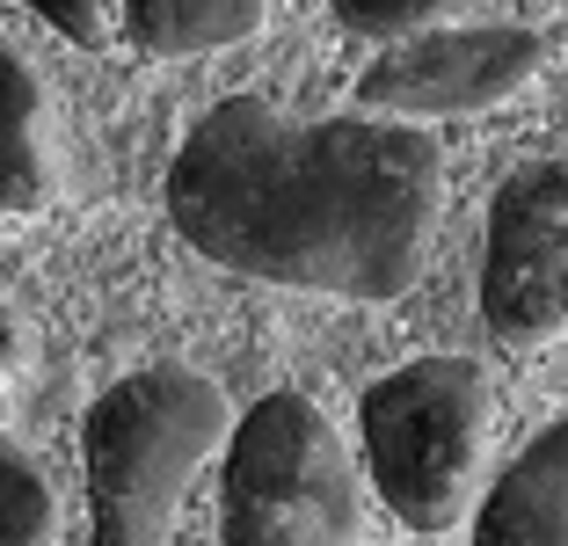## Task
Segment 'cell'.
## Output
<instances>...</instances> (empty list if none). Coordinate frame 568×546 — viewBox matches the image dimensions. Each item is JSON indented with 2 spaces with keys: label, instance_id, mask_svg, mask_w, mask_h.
Listing matches in <instances>:
<instances>
[{
  "label": "cell",
  "instance_id": "52a82bcc",
  "mask_svg": "<svg viewBox=\"0 0 568 546\" xmlns=\"http://www.w3.org/2000/svg\"><path fill=\"white\" fill-rule=\"evenodd\" d=\"M474 546H568V415L547 423L474 503Z\"/></svg>",
  "mask_w": 568,
  "mask_h": 546
},
{
  "label": "cell",
  "instance_id": "7c38bea8",
  "mask_svg": "<svg viewBox=\"0 0 568 546\" xmlns=\"http://www.w3.org/2000/svg\"><path fill=\"white\" fill-rule=\"evenodd\" d=\"M44 30H59L67 44H88L95 51L102 37H110V0H22Z\"/></svg>",
  "mask_w": 568,
  "mask_h": 546
},
{
  "label": "cell",
  "instance_id": "6da1fadb",
  "mask_svg": "<svg viewBox=\"0 0 568 546\" xmlns=\"http://www.w3.org/2000/svg\"><path fill=\"white\" fill-rule=\"evenodd\" d=\"M445 212V161L423 124L292 117L226 95L168 168V219L204 263L284 292L402 299Z\"/></svg>",
  "mask_w": 568,
  "mask_h": 546
},
{
  "label": "cell",
  "instance_id": "8992f818",
  "mask_svg": "<svg viewBox=\"0 0 568 546\" xmlns=\"http://www.w3.org/2000/svg\"><path fill=\"white\" fill-rule=\"evenodd\" d=\"M481 314L510 350L547 343L568 321V161H525L488 204Z\"/></svg>",
  "mask_w": 568,
  "mask_h": 546
},
{
  "label": "cell",
  "instance_id": "3957f363",
  "mask_svg": "<svg viewBox=\"0 0 568 546\" xmlns=\"http://www.w3.org/2000/svg\"><path fill=\"white\" fill-rule=\"evenodd\" d=\"M357 423H365L372 488L408 532H452L474 510L496 431L488 372L474 357H416L372 380Z\"/></svg>",
  "mask_w": 568,
  "mask_h": 546
},
{
  "label": "cell",
  "instance_id": "ba28073f",
  "mask_svg": "<svg viewBox=\"0 0 568 546\" xmlns=\"http://www.w3.org/2000/svg\"><path fill=\"white\" fill-rule=\"evenodd\" d=\"M59 190L44 81L16 44H0V212H44Z\"/></svg>",
  "mask_w": 568,
  "mask_h": 546
},
{
  "label": "cell",
  "instance_id": "30bf717a",
  "mask_svg": "<svg viewBox=\"0 0 568 546\" xmlns=\"http://www.w3.org/2000/svg\"><path fill=\"white\" fill-rule=\"evenodd\" d=\"M51 525H59V503H51L44 466L0 431V546H51Z\"/></svg>",
  "mask_w": 568,
  "mask_h": 546
},
{
  "label": "cell",
  "instance_id": "277c9868",
  "mask_svg": "<svg viewBox=\"0 0 568 546\" xmlns=\"http://www.w3.org/2000/svg\"><path fill=\"white\" fill-rule=\"evenodd\" d=\"M365 481L306 394H263L226 437L219 546H357Z\"/></svg>",
  "mask_w": 568,
  "mask_h": 546
},
{
  "label": "cell",
  "instance_id": "7a4b0ae2",
  "mask_svg": "<svg viewBox=\"0 0 568 546\" xmlns=\"http://www.w3.org/2000/svg\"><path fill=\"white\" fill-rule=\"evenodd\" d=\"M234 437V408L190 364H146L88 408V532L95 546H168L175 510L212 452Z\"/></svg>",
  "mask_w": 568,
  "mask_h": 546
},
{
  "label": "cell",
  "instance_id": "9c48e42d",
  "mask_svg": "<svg viewBox=\"0 0 568 546\" xmlns=\"http://www.w3.org/2000/svg\"><path fill=\"white\" fill-rule=\"evenodd\" d=\"M270 0H124V30L153 59H204L255 37Z\"/></svg>",
  "mask_w": 568,
  "mask_h": 546
},
{
  "label": "cell",
  "instance_id": "5b68a950",
  "mask_svg": "<svg viewBox=\"0 0 568 546\" xmlns=\"http://www.w3.org/2000/svg\"><path fill=\"white\" fill-rule=\"evenodd\" d=\"M547 67V37L518 22H481V30H416L386 44L357 73V110L423 124V117H481L510 102Z\"/></svg>",
  "mask_w": 568,
  "mask_h": 546
},
{
  "label": "cell",
  "instance_id": "8fae6325",
  "mask_svg": "<svg viewBox=\"0 0 568 546\" xmlns=\"http://www.w3.org/2000/svg\"><path fill=\"white\" fill-rule=\"evenodd\" d=\"M335 22L357 37H379V44H402V37L430 30L437 16H452V8H467V0H328Z\"/></svg>",
  "mask_w": 568,
  "mask_h": 546
}]
</instances>
